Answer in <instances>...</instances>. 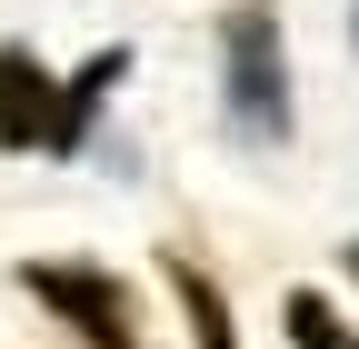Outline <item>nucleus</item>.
<instances>
[{
	"label": "nucleus",
	"mask_w": 359,
	"mask_h": 349,
	"mask_svg": "<svg viewBox=\"0 0 359 349\" xmlns=\"http://www.w3.org/2000/svg\"><path fill=\"white\" fill-rule=\"evenodd\" d=\"M219 90H230V120L250 140H290V70H280V20H269V0H240L230 20H219Z\"/></svg>",
	"instance_id": "1"
},
{
	"label": "nucleus",
	"mask_w": 359,
	"mask_h": 349,
	"mask_svg": "<svg viewBox=\"0 0 359 349\" xmlns=\"http://www.w3.org/2000/svg\"><path fill=\"white\" fill-rule=\"evenodd\" d=\"M20 289H30L80 349H150V339H140V310H130V289H120L110 270H80V259H30Z\"/></svg>",
	"instance_id": "2"
},
{
	"label": "nucleus",
	"mask_w": 359,
	"mask_h": 349,
	"mask_svg": "<svg viewBox=\"0 0 359 349\" xmlns=\"http://www.w3.org/2000/svg\"><path fill=\"white\" fill-rule=\"evenodd\" d=\"M60 130V80L30 50H0V150H50Z\"/></svg>",
	"instance_id": "3"
},
{
	"label": "nucleus",
	"mask_w": 359,
	"mask_h": 349,
	"mask_svg": "<svg viewBox=\"0 0 359 349\" xmlns=\"http://www.w3.org/2000/svg\"><path fill=\"white\" fill-rule=\"evenodd\" d=\"M120 70H130V50H90L70 80H60V130H50V150H80L90 140V120H100V100L120 90Z\"/></svg>",
	"instance_id": "4"
},
{
	"label": "nucleus",
	"mask_w": 359,
	"mask_h": 349,
	"mask_svg": "<svg viewBox=\"0 0 359 349\" xmlns=\"http://www.w3.org/2000/svg\"><path fill=\"white\" fill-rule=\"evenodd\" d=\"M280 329H290V349H359V329L330 310L320 289H290V299H280Z\"/></svg>",
	"instance_id": "5"
},
{
	"label": "nucleus",
	"mask_w": 359,
	"mask_h": 349,
	"mask_svg": "<svg viewBox=\"0 0 359 349\" xmlns=\"http://www.w3.org/2000/svg\"><path fill=\"white\" fill-rule=\"evenodd\" d=\"M170 289H180V310H190V329H200V349H240V329H230V299H219L190 259H170Z\"/></svg>",
	"instance_id": "6"
},
{
	"label": "nucleus",
	"mask_w": 359,
	"mask_h": 349,
	"mask_svg": "<svg viewBox=\"0 0 359 349\" xmlns=\"http://www.w3.org/2000/svg\"><path fill=\"white\" fill-rule=\"evenodd\" d=\"M349 280H359V249H349Z\"/></svg>",
	"instance_id": "7"
},
{
	"label": "nucleus",
	"mask_w": 359,
	"mask_h": 349,
	"mask_svg": "<svg viewBox=\"0 0 359 349\" xmlns=\"http://www.w3.org/2000/svg\"><path fill=\"white\" fill-rule=\"evenodd\" d=\"M349 40H359V20H349Z\"/></svg>",
	"instance_id": "8"
}]
</instances>
